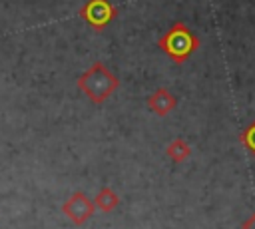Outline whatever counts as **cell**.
<instances>
[{
    "mask_svg": "<svg viewBox=\"0 0 255 229\" xmlns=\"http://www.w3.org/2000/svg\"><path fill=\"white\" fill-rule=\"evenodd\" d=\"M78 88L94 102V104H104L118 88L120 80L104 62H94L80 78H78Z\"/></svg>",
    "mask_w": 255,
    "mask_h": 229,
    "instance_id": "cell-1",
    "label": "cell"
},
{
    "mask_svg": "<svg viewBox=\"0 0 255 229\" xmlns=\"http://www.w3.org/2000/svg\"><path fill=\"white\" fill-rule=\"evenodd\" d=\"M94 205H96L100 211L108 213V211H112V209H116V207L120 205V197H118V193H116L114 189L102 187V189L98 191V195L94 197Z\"/></svg>",
    "mask_w": 255,
    "mask_h": 229,
    "instance_id": "cell-7",
    "label": "cell"
},
{
    "mask_svg": "<svg viewBox=\"0 0 255 229\" xmlns=\"http://www.w3.org/2000/svg\"><path fill=\"white\" fill-rule=\"evenodd\" d=\"M80 16L82 20H86L94 30H104L116 16H118V8L110 2V0H88L82 8H80Z\"/></svg>",
    "mask_w": 255,
    "mask_h": 229,
    "instance_id": "cell-3",
    "label": "cell"
},
{
    "mask_svg": "<svg viewBox=\"0 0 255 229\" xmlns=\"http://www.w3.org/2000/svg\"><path fill=\"white\" fill-rule=\"evenodd\" d=\"M165 153H167V157H169L171 161L181 163V161H185V159L191 155V147H189V143H187L185 139L175 137V139H171V141L167 143Z\"/></svg>",
    "mask_w": 255,
    "mask_h": 229,
    "instance_id": "cell-6",
    "label": "cell"
},
{
    "mask_svg": "<svg viewBox=\"0 0 255 229\" xmlns=\"http://www.w3.org/2000/svg\"><path fill=\"white\" fill-rule=\"evenodd\" d=\"M62 211H64L76 225H82L84 221H88V219L94 215L96 205H94V201H92L86 193L74 191L72 197L62 205Z\"/></svg>",
    "mask_w": 255,
    "mask_h": 229,
    "instance_id": "cell-4",
    "label": "cell"
},
{
    "mask_svg": "<svg viewBox=\"0 0 255 229\" xmlns=\"http://www.w3.org/2000/svg\"><path fill=\"white\" fill-rule=\"evenodd\" d=\"M175 106H177V100L167 88H157L153 94L147 96V108L159 117L167 115L171 110H175Z\"/></svg>",
    "mask_w": 255,
    "mask_h": 229,
    "instance_id": "cell-5",
    "label": "cell"
},
{
    "mask_svg": "<svg viewBox=\"0 0 255 229\" xmlns=\"http://www.w3.org/2000/svg\"><path fill=\"white\" fill-rule=\"evenodd\" d=\"M241 229H255V213H253V215H249V217L241 223Z\"/></svg>",
    "mask_w": 255,
    "mask_h": 229,
    "instance_id": "cell-9",
    "label": "cell"
},
{
    "mask_svg": "<svg viewBox=\"0 0 255 229\" xmlns=\"http://www.w3.org/2000/svg\"><path fill=\"white\" fill-rule=\"evenodd\" d=\"M157 46L161 52H165L175 64H183L199 46V38L191 32V28L183 22H175L163 36H159Z\"/></svg>",
    "mask_w": 255,
    "mask_h": 229,
    "instance_id": "cell-2",
    "label": "cell"
},
{
    "mask_svg": "<svg viewBox=\"0 0 255 229\" xmlns=\"http://www.w3.org/2000/svg\"><path fill=\"white\" fill-rule=\"evenodd\" d=\"M241 141H243V145L255 155V121H251V123L241 131Z\"/></svg>",
    "mask_w": 255,
    "mask_h": 229,
    "instance_id": "cell-8",
    "label": "cell"
}]
</instances>
